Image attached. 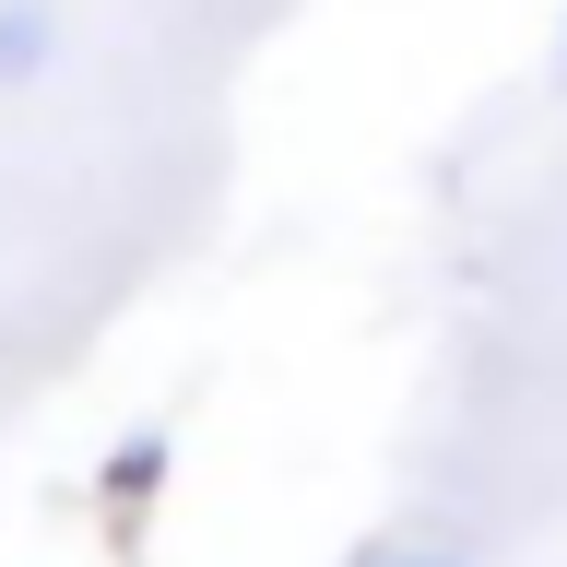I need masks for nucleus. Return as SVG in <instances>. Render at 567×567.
I'll use <instances>...</instances> for the list:
<instances>
[{
	"label": "nucleus",
	"mask_w": 567,
	"mask_h": 567,
	"mask_svg": "<svg viewBox=\"0 0 567 567\" xmlns=\"http://www.w3.org/2000/svg\"><path fill=\"white\" fill-rule=\"evenodd\" d=\"M35 60H48V24H35V12H0V83L35 71Z\"/></svg>",
	"instance_id": "obj_1"
},
{
	"label": "nucleus",
	"mask_w": 567,
	"mask_h": 567,
	"mask_svg": "<svg viewBox=\"0 0 567 567\" xmlns=\"http://www.w3.org/2000/svg\"><path fill=\"white\" fill-rule=\"evenodd\" d=\"M379 567H461V556H379Z\"/></svg>",
	"instance_id": "obj_2"
}]
</instances>
